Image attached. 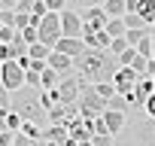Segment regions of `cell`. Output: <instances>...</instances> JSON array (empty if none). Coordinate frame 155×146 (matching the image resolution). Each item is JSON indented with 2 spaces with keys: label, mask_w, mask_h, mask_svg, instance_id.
I'll return each mask as SVG.
<instances>
[{
  "label": "cell",
  "mask_w": 155,
  "mask_h": 146,
  "mask_svg": "<svg viewBox=\"0 0 155 146\" xmlns=\"http://www.w3.org/2000/svg\"><path fill=\"white\" fill-rule=\"evenodd\" d=\"M119 67H122L119 58L113 52H107V49H85L79 58H76V73H79L85 82H91V85L113 82V76H116Z\"/></svg>",
  "instance_id": "cell-1"
},
{
  "label": "cell",
  "mask_w": 155,
  "mask_h": 146,
  "mask_svg": "<svg viewBox=\"0 0 155 146\" xmlns=\"http://www.w3.org/2000/svg\"><path fill=\"white\" fill-rule=\"evenodd\" d=\"M43 88H31V85H25V88H18V91H12V110L25 119V122H34V125H40V128H49L52 122H49V110L43 107Z\"/></svg>",
  "instance_id": "cell-2"
},
{
  "label": "cell",
  "mask_w": 155,
  "mask_h": 146,
  "mask_svg": "<svg viewBox=\"0 0 155 146\" xmlns=\"http://www.w3.org/2000/svg\"><path fill=\"white\" fill-rule=\"evenodd\" d=\"M79 113H82V119H94V116H104L107 113V101L97 95V88L91 85V82H85V88H82V95H79Z\"/></svg>",
  "instance_id": "cell-3"
},
{
  "label": "cell",
  "mask_w": 155,
  "mask_h": 146,
  "mask_svg": "<svg viewBox=\"0 0 155 146\" xmlns=\"http://www.w3.org/2000/svg\"><path fill=\"white\" fill-rule=\"evenodd\" d=\"M40 43H46V46H58V40L64 37V28H61V12H46L43 15V22H40Z\"/></svg>",
  "instance_id": "cell-4"
},
{
  "label": "cell",
  "mask_w": 155,
  "mask_h": 146,
  "mask_svg": "<svg viewBox=\"0 0 155 146\" xmlns=\"http://www.w3.org/2000/svg\"><path fill=\"white\" fill-rule=\"evenodd\" d=\"M3 82L9 91H18V88H25L28 85V70L18 64V61H3Z\"/></svg>",
  "instance_id": "cell-5"
},
{
  "label": "cell",
  "mask_w": 155,
  "mask_h": 146,
  "mask_svg": "<svg viewBox=\"0 0 155 146\" xmlns=\"http://www.w3.org/2000/svg\"><path fill=\"white\" fill-rule=\"evenodd\" d=\"M61 28H64V37H79V40H82V34H85V18H82V12L67 6V9L61 12Z\"/></svg>",
  "instance_id": "cell-6"
},
{
  "label": "cell",
  "mask_w": 155,
  "mask_h": 146,
  "mask_svg": "<svg viewBox=\"0 0 155 146\" xmlns=\"http://www.w3.org/2000/svg\"><path fill=\"white\" fill-rule=\"evenodd\" d=\"M137 79H140V73H137L134 67H119L116 76H113V85H116L119 95H131V91L137 88Z\"/></svg>",
  "instance_id": "cell-7"
},
{
  "label": "cell",
  "mask_w": 155,
  "mask_h": 146,
  "mask_svg": "<svg viewBox=\"0 0 155 146\" xmlns=\"http://www.w3.org/2000/svg\"><path fill=\"white\" fill-rule=\"evenodd\" d=\"M55 49H58V52H64V55H70V58L76 61V58H79V55L88 49V46H85V40H79V37H61Z\"/></svg>",
  "instance_id": "cell-8"
},
{
  "label": "cell",
  "mask_w": 155,
  "mask_h": 146,
  "mask_svg": "<svg viewBox=\"0 0 155 146\" xmlns=\"http://www.w3.org/2000/svg\"><path fill=\"white\" fill-rule=\"evenodd\" d=\"M104 122H107L110 134H113V137H119V134L128 128V122H131V119H128V113H119V110H107V113H104Z\"/></svg>",
  "instance_id": "cell-9"
},
{
  "label": "cell",
  "mask_w": 155,
  "mask_h": 146,
  "mask_svg": "<svg viewBox=\"0 0 155 146\" xmlns=\"http://www.w3.org/2000/svg\"><path fill=\"white\" fill-rule=\"evenodd\" d=\"M82 40H85L88 49H107V52H110V43H113V37L107 34V28L104 31H85Z\"/></svg>",
  "instance_id": "cell-10"
},
{
  "label": "cell",
  "mask_w": 155,
  "mask_h": 146,
  "mask_svg": "<svg viewBox=\"0 0 155 146\" xmlns=\"http://www.w3.org/2000/svg\"><path fill=\"white\" fill-rule=\"evenodd\" d=\"M49 67H52V70H58V73H70V70H76V61H73L70 55H64V52H58V49H55V52L49 55Z\"/></svg>",
  "instance_id": "cell-11"
},
{
  "label": "cell",
  "mask_w": 155,
  "mask_h": 146,
  "mask_svg": "<svg viewBox=\"0 0 155 146\" xmlns=\"http://www.w3.org/2000/svg\"><path fill=\"white\" fill-rule=\"evenodd\" d=\"M43 140H55V143H67V140H70V131H67V125H49V128L43 131Z\"/></svg>",
  "instance_id": "cell-12"
},
{
  "label": "cell",
  "mask_w": 155,
  "mask_h": 146,
  "mask_svg": "<svg viewBox=\"0 0 155 146\" xmlns=\"http://www.w3.org/2000/svg\"><path fill=\"white\" fill-rule=\"evenodd\" d=\"M104 9L110 18H122L128 12V0H104Z\"/></svg>",
  "instance_id": "cell-13"
},
{
  "label": "cell",
  "mask_w": 155,
  "mask_h": 146,
  "mask_svg": "<svg viewBox=\"0 0 155 146\" xmlns=\"http://www.w3.org/2000/svg\"><path fill=\"white\" fill-rule=\"evenodd\" d=\"M82 18H85V22H97V25H104V28H107V22H110V15H107V9H104V6L82 9Z\"/></svg>",
  "instance_id": "cell-14"
},
{
  "label": "cell",
  "mask_w": 155,
  "mask_h": 146,
  "mask_svg": "<svg viewBox=\"0 0 155 146\" xmlns=\"http://www.w3.org/2000/svg\"><path fill=\"white\" fill-rule=\"evenodd\" d=\"M107 34H110L113 40L125 37V34H128V25H125V18H110V22H107Z\"/></svg>",
  "instance_id": "cell-15"
},
{
  "label": "cell",
  "mask_w": 155,
  "mask_h": 146,
  "mask_svg": "<svg viewBox=\"0 0 155 146\" xmlns=\"http://www.w3.org/2000/svg\"><path fill=\"white\" fill-rule=\"evenodd\" d=\"M149 34H152V28H134V31H128V34H125V40H128V46H134V49H137Z\"/></svg>",
  "instance_id": "cell-16"
},
{
  "label": "cell",
  "mask_w": 155,
  "mask_h": 146,
  "mask_svg": "<svg viewBox=\"0 0 155 146\" xmlns=\"http://www.w3.org/2000/svg\"><path fill=\"white\" fill-rule=\"evenodd\" d=\"M58 82H61V73H58V70H52V67H49V70H43V85H40L43 91L58 88Z\"/></svg>",
  "instance_id": "cell-17"
},
{
  "label": "cell",
  "mask_w": 155,
  "mask_h": 146,
  "mask_svg": "<svg viewBox=\"0 0 155 146\" xmlns=\"http://www.w3.org/2000/svg\"><path fill=\"white\" fill-rule=\"evenodd\" d=\"M137 95H140L143 101H146L149 95H155V79H152V76H140V79H137Z\"/></svg>",
  "instance_id": "cell-18"
},
{
  "label": "cell",
  "mask_w": 155,
  "mask_h": 146,
  "mask_svg": "<svg viewBox=\"0 0 155 146\" xmlns=\"http://www.w3.org/2000/svg\"><path fill=\"white\" fill-rule=\"evenodd\" d=\"M122 18H125V25H128V31H134V28H152V25H149V22H146L143 15H137V12H125Z\"/></svg>",
  "instance_id": "cell-19"
},
{
  "label": "cell",
  "mask_w": 155,
  "mask_h": 146,
  "mask_svg": "<svg viewBox=\"0 0 155 146\" xmlns=\"http://www.w3.org/2000/svg\"><path fill=\"white\" fill-rule=\"evenodd\" d=\"M107 110H119V113H128V110H131V101H128L125 95H116V98H110V101H107Z\"/></svg>",
  "instance_id": "cell-20"
},
{
  "label": "cell",
  "mask_w": 155,
  "mask_h": 146,
  "mask_svg": "<svg viewBox=\"0 0 155 146\" xmlns=\"http://www.w3.org/2000/svg\"><path fill=\"white\" fill-rule=\"evenodd\" d=\"M137 15H143V18L152 25V18H155V0H140V6H137Z\"/></svg>",
  "instance_id": "cell-21"
},
{
  "label": "cell",
  "mask_w": 155,
  "mask_h": 146,
  "mask_svg": "<svg viewBox=\"0 0 155 146\" xmlns=\"http://www.w3.org/2000/svg\"><path fill=\"white\" fill-rule=\"evenodd\" d=\"M21 125H25V119L15 113V110H9L6 113V131H12V134H18L21 131Z\"/></svg>",
  "instance_id": "cell-22"
},
{
  "label": "cell",
  "mask_w": 155,
  "mask_h": 146,
  "mask_svg": "<svg viewBox=\"0 0 155 146\" xmlns=\"http://www.w3.org/2000/svg\"><path fill=\"white\" fill-rule=\"evenodd\" d=\"M40 98H43V107H46V110H52V107H58V104H61V95H58V88H52V91H43Z\"/></svg>",
  "instance_id": "cell-23"
},
{
  "label": "cell",
  "mask_w": 155,
  "mask_h": 146,
  "mask_svg": "<svg viewBox=\"0 0 155 146\" xmlns=\"http://www.w3.org/2000/svg\"><path fill=\"white\" fill-rule=\"evenodd\" d=\"M12 146H46V140H34V137H28V134H15V140H12Z\"/></svg>",
  "instance_id": "cell-24"
},
{
  "label": "cell",
  "mask_w": 155,
  "mask_h": 146,
  "mask_svg": "<svg viewBox=\"0 0 155 146\" xmlns=\"http://www.w3.org/2000/svg\"><path fill=\"white\" fill-rule=\"evenodd\" d=\"M94 88H97V95H101V98H104V101H110V98H116V95H119V91H116V85H113V82H97V85H94Z\"/></svg>",
  "instance_id": "cell-25"
},
{
  "label": "cell",
  "mask_w": 155,
  "mask_h": 146,
  "mask_svg": "<svg viewBox=\"0 0 155 146\" xmlns=\"http://www.w3.org/2000/svg\"><path fill=\"white\" fill-rule=\"evenodd\" d=\"M91 6H104V0H70V9H91Z\"/></svg>",
  "instance_id": "cell-26"
},
{
  "label": "cell",
  "mask_w": 155,
  "mask_h": 146,
  "mask_svg": "<svg viewBox=\"0 0 155 146\" xmlns=\"http://www.w3.org/2000/svg\"><path fill=\"white\" fill-rule=\"evenodd\" d=\"M134 58H137V49H134V46H128V49L119 55V64H122V67H131V61H134Z\"/></svg>",
  "instance_id": "cell-27"
},
{
  "label": "cell",
  "mask_w": 155,
  "mask_h": 146,
  "mask_svg": "<svg viewBox=\"0 0 155 146\" xmlns=\"http://www.w3.org/2000/svg\"><path fill=\"white\" fill-rule=\"evenodd\" d=\"M0 61H15V49H12V43H0Z\"/></svg>",
  "instance_id": "cell-28"
},
{
  "label": "cell",
  "mask_w": 155,
  "mask_h": 146,
  "mask_svg": "<svg viewBox=\"0 0 155 146\" xmlns=\"http://www.w3.org/2000/svg\"><path fill=\"white\" fill-rule=\"evenodd\" d=\"M125 49H128V40H125V37H119V40H113V43H110V52H113L116 58H119Z\"/></svg>",
  "instance_id": "cell-29"
},
{
  "label": "cell",
  "mask_w": 155,
  "mask_h": 146,
  "mask_svg": "<svg viewBox=\"0 0 155 146\" xmlns=\"http://www.w3.org/2000/svg\"><path fill=\"white\" fill-rule=\"evenodd\" d=\"M152 31H155V28H152ZM137 52H140L143 58H152V34H149V37H146L140 46H137Z\"/></svg>",
  "instance_id": "cell-30"
},
{
  "label": "cell",
  "mask_w": 155,
  "mask_h": 146,
  "mask_svg": "<svg viewBox=\"0 0 155 146\" xmlns=\"http://www.w3.org/2000/svg\"><path fill=\"white\" fill-rule=\"evenodd\" d=\"M15 34H18L15 28H6V25H0V43H12V40H15Z\"/></svg>",
  "instance_id": "cell-31"
},
{
  "label": "cell",
  "mask_w": 155,
  "mask_h": 146,
  "mask_svg": "<svg viewBox=\"0 0 155 146\" xmlns=\"http://www.w3.org/2000/svg\"><path fill=\"white\" fill-rule=\"evenodd\" d=\"M113 140H116L113 134H94V137H91L94 146H113Z\"/></svg>",
  "instance_id": "cell-32"
},
{
  "label": "cell",
  "mask_w": 155,
  "mask_h": 146,
  "mask_svg": "<svg viewBox=\"0 0 155 146\" xmlns=\"http://www.w3.org/2000/svg\"><path fill=\"white\" fill-rule=\"evenodd\" d=\"M143 113L155 119V95H149V98H146V104H143Z\"/></svg>",
  "instance_id": "cell-33"
},
{
  "label": "cell",
  "mask_w": 155,
  "mask_h": 146,
  "mask_svg": "<svg viewBox=\"0 0 155 146\" xmlns=\"http://www.w3.org/2000/svg\"><path fill=\"white\" fill-rule=\"evenodd\" d=\"M31 9H34V0H18L15 6V12H25V15H31Z\"/></svg>",
  "instance_id": "cell-34"
},
{
  "label": "cell",
  "mask_w": 155,
  "mask_h": 146,
  "mask_svg": "<svg viewBox=\"0 0 155 146\" xmlns=\"http://www.w3.org/2000/svg\"><path fill=\"white\" fill-rule=\"evenodd\" d=\"M12 140H15L12 131H0V146H12Z\"/></svg>",
  "instance_id": "cell-35"
},
{
  "label": "cell",
  "mask_w": 155,
  "mask_h": 146,
  "mask_svg": "<svg viewBox=\"0 0 155 146\" xmlns=\"http://www.w3.org/2000/svg\"><path fill=\"white\" fill-rule=\"evenodd\" d=\"M152 58H155V31H152Z\"/></svg>",
  "instance_id": "cell-36"
},
{
  "label": "cell",
  "mask_w": 155,
  "mask_h": 146,
  "mask_svg": "<svg viewBox=\"0 0 155 146\" xmlns=\"http://www.w3.org/2000/svg\"><path fill=\"white\" fill-rule=\"evenodd\" d=\"M0 79H3V61H0Z\"/></svg>",
  "instance_id": "cell-37"
},
{
  "label": "cell",
  "mask_w": 155,
  "mask_h": 146,
  "mask_svg": "<svg viewBox=\"0 0 155 146\" xmlns=\"http://www.w3.org/2000/svg\"><path fill=\"white\" fill-rule=\"evenodd\" d=\"M152 28H155V18H152Z\"/></svg>",
  "instance_id": "cell-38"
},
{
  "label": "cell",
  "mask_w": 155,
  "mask_h": 146,
  "mask_svg": "<svg viewBox=\"0 0 155 146\" xmlns=\"http://www.w3.org/2000/svg\"><path fill=\"white\" fill-rule=\"evenodd\" d=\"M0 113H3V110H0Z\"/></svg>",
  "instance_id": "cell-39"
}]
</instances>
